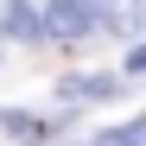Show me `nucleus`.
<instances>
[{
    "label": "nucleus",
    "instance_id": "f03ea898",
    "mask_svg": "<svg viewBox=\"0 0 146 146\" xmlns=\"http://www.w3.org/2000/svg\"><path fill=\"white\" fill-rule=\"evenodd\" d=\"M89 146H146V127H140V121H127V127H114V133H95Z\"/></svg>",
    "mask_w": 146,
    "mask_h": 146
},
{
    "label": "nucleus",
    "instance_id": "f257e3e1",
    "mask_svg": "<svg viewBox=\"0 0 146 146\" xmlns=\"http://www.w3.org/2000/svg\"><path fill=\"white\" fill-rule=\"evenodd\" d=\"M95 19H102V0H44V26H51V32H64V38L89 32Z\"/></svg>",
    "mask_w": 146,
    "mask_h": 146
}]
</instances>
